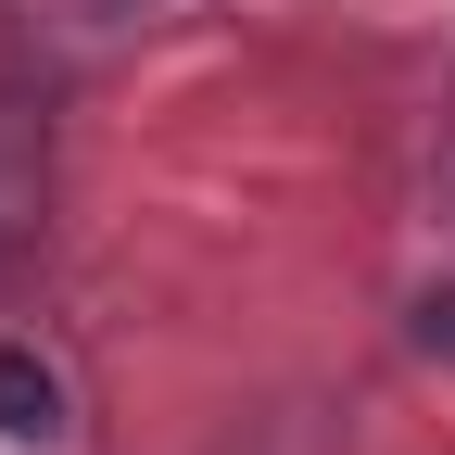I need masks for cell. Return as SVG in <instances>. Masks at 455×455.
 I'll list each match as a JSON object with an SVG mask.
<instances>
[{
	"instance_id": "1",
	"label": "cell",
	"mask_w": 455,
	"mask_h": 455,
	"mask_svg": "<svg viewBox=\"0 0 455 455\" xmlns=\"http://www.w3.org/2000/svg\"><path fill=\"white\" fill-rule=\"evenodd\" d=\"M76 430V405H64V367L38 355V341H0V443H64Z\"/></svg>"
},
{
	"instance_id": "2",
	"label": "cell",
	"mask_w": 455,
	"mask_h": 455,
	"mask_svg": "<svg viewBox=\"0 0 455 455\" xmlns=\"http://www.w3.org/2000/svg\"><path fill=\"white\" fill-rule=\"evenodd\" d=\"M418 355H455V291H418Z\"/></svg>"
}]
</instances>
